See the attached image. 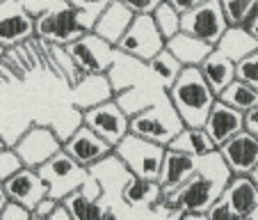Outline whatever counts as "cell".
<instances>
[{"label": "cell", "instance_id": "cell-26", "mask_svg": "<svg viewBox=\"0 0 258 220\" xmlns=\"http://www.w3.org/2000/svg\"><path fill=\"white\" fill-rule=\"evenodd\" d=\"M169 149H176V152H183V154H190V156H206V154L215 152V145L213 140L208 138V133L204 128H197V126H183L169 142H167Z\"/></svg>", "mask_w": 258, "mask_h": 220}, {"label": "cell", "instance_id": "cell-9", "mask_svg": "<svg viewBox=\"0 0 258 220\" xmlns=\"http://www.w3.org/2000/svg\"><path fill=\"white\" fill-rule=\"evenodd\" d=\"M128 122H131V115L123 110L117 97L83 110V124L92 128L96 136H101L110 147H114L128 133Z\"/></svg>", "mask_w": 258, "mask_h": 220}, {"label": "cell", "instance_id": "cell-14", "mask_svg": "<svg viewBox=\"0 0 258 220\" xmlns=\"http://www.w3.org/2000/svg\"><path fill=\"white\" fill-rule=\"evenodd\" d=\"M34 37V19L16 3L3 0L0 3V46H16Z\"/></svg>", "mask_w": 258, "mask_h": 220}, {"label": "cell", "instance_id": "cell-41", "mask_svg": "<svg viewBox=\"0 0 258 220\" xmlns=\"http://www.w3.org/2000/svg\"><path fill=\"white\" fill-rule=\"evenodd\" d=\"M46 220H73V215L69 213V209L62 204V202H59V204L55 206V211H53V213H50Z\"/></svg>", "mask_w": 258, "mask_h": 220}, {"label": "cell", "instance_id": "cell-11", "mask_svg": "<svg viewBox=\"0 0 258 220\" xmlns=\"http://www.w3.org/2000/svg\"><path fill=\"white\" fill-rule=\"evenodd\" d=\"M12 147L25 167H39L41 163H46L62 149V138L50 126L32 124Z\"/></svg>", "mask_w": 258, "mask_h": 220}, {"label": "cell", "instance_id": "cell-32", "mask_svg": "<svg viewBox=\"0 0 258 220\" xmlns=\"http://www.w3.org/2000/svg\"><path fill=\"white\" fill-rule=\"evenodd\" d=\"M235 78L249 83L253 90H258V49L249 53L247 58L235 62Z\"/></svg>", "mask_w": 258, "mask_h": 220}, {"label": "cell", "instance_id": "cell-20", "mask_svg": "<svg viewBox=\"0 0 258 220\" xmlns=\"http://www.w3.org/2000/svg\"><path fill=\"white\" fill-rule=\"evenodd\" d=\"M71 90H73V106L78 110H87V108L98 106L103 101H110V99H114V92H117L112 85V78L107 73L83 76Z\"/></svg>", "mask_w": 258, "mask_h": 220}, {"label": "cell", "instance_id": "cell-1", "mask_svg": "<svg viewBox=\"0 0 258 220\" xmlns=\"http://www.w3.org/2000/svg\"><path fill=\"white\" fill-rule=\"evenodd\" d=\"M231 177L233 174L226 167L224 158L215 149V152L201 156L197 170L176 191L162 195L158 206L178 211V213H206L222 197Z\"/></svg>", "mask_w": 258, "mask_h": 220}, {"label": "cell", "instance_id": "cell-4", "mask_svg": "<svg viewBox=\"0 0 258 220\" xmlns=\"http://www.w3.org/2000/svg\"><path fill=\"white\" fill-rule=\"evenodd\" d=\"M112 156L121 163V167L128 174L158 181L162 156H165V147L156 145V142H151V140H144V138L128 131L126 136L112 147Z\"/></svg>", "mask_w": 258, "mask_h": 220}, {"label": "cell", "instance_id": "cell-7", "mask_svg": "<svg viewBox=\"0 0 258 220\" xmlns=\"http://www.w3.org/2000/svg\"><path fill=\"white\" fill-rule=\"evenodd\" d=\"M71 58V62L76 64V69L80 71V76H89V73H107L112 69L114 58H117V49L112 44H107L105 39H101L98 34H94L92 30L83 32L76 41L64 46Z\"/></svg>", "mask_w": 258, "mask_h": 220}, {"label": "cell", "instance_id": "cell-21", "mask_svg": "<svg viewBox=\"0 0 258 220\" xmlns=\"http://www.w3.org/2000/svg\"><path fill=\"white\" fill-rule=\"evenodd\" d=\"M133 16L135 14H133L126 5H121L119 0H112V3L101 12L96 23L92 25V32L98 34L101 39H105L107 44L117 46L119 39L123 37V32L128 30V25H131Z\"/></svg>", "mask_w": 258, "mask_h": 220}, {"label": "cell", "instance_id": "cell-47", "mask_svg": "<svg viewBox=\"0 0 258 220\" xmlns=\"http://www.w3.org/2000/svg\"><path fill=\"white\" fill-rule=\"evenodd\" d=\"M244 220H258V206H256V209H253L251 213H249V215H247V218H244Z\"/></svg>", "mask_w": 258, "mask_h": 220}, {"label": "cell", "instance_id": "cell-31", "mask_svg": "<svg viewBox=\"0 0 258 220\" xmlns=\"http://www.w3.org/2000/svg\"><path fill=\"white\" fill-rule=\"evenodd\" d=\"M67 5L73 7L76 16H78V23L85 30H92V25L96 23V19L101 16V12L105 10L112 0H64Z\"/></svg>", "mask_w": 258, "mask_h": 220}, {"label": "cell", "instance_id": "cell-3", "mask_svg": "<svg viewBox=\"0 0 258 220\" xmlns=\"http://www.w3.org/2000/svg\"><path fill=\"white\" fill-rule=\"evenodd\" d=\"M185 124L180 122V117L176 115L167 94L160 97L158 101H153L151 106L135 110L131 115V122H128V131L131 133L144 138V140L156 142V145H162V147H167V142Z\"/></svg>", "mask_w": 258, "mask_h": 220}, {"label": "cell", "instance_id": "cell-34", "mask_svg": "<svg viewBox=\"0 0 258 220\" xmlns=\"http://www.w3.org/2000/svg\"><path fill=\"white\" fill-rule=\"evenodd\" d=\"M16 3H19V5L23 7L30 16H32V19H37L39 14H44V12L57 7L59 3H64V0H16Z\"/></svg>", "mask_w": 258, "mask_h": 220}, {"label": "cell", "instance_id": "cell-36", "mask_svg": "<svg viewBox=\"0 0 258 220\" xmlns=\"http://www.w3.org/2000/svg\"><path fill=\"white\" fill-rule=\"evenodd\" d=\"M121 5H126L133 14H151L162 0H119Z\"/></svg>", "mask_w": 258, "mask_h": 220}, {"label": "cell", "instance_id": "cell-16", "mask_svg": "<svg viewBox=\"0 0 258 220\" xmlns=\"http://www.w3.org/2000/svg\"><path fill=\"white\" fill-rule=\"evenodd\" d=\"M98 195H101V184L94 174H89V179L83 186L64 197L62 204L69 209L73 220H101L105 215L107 206L103 204Z\"/></svg>", "mask_w": 258, "mask_h": 220}, {"label": "cell", "instance_id": "cell-48", "mask_svg": "<svg viewBox=\"0 0 258 220\" xmlns=\"http://www.w3.org/2000/svg\"><path fill=\"white\" fill-rule=\"evenodd\" d=\"M3 55H5V46H0V60H3Z\"/></svg>", "mask_w": 258, "mask_h": 220}, {"label": "cell", "instance_id": "cell-38", "mask_svg": "<svg viewBox=\"0 0 258 220\" xmlns=\"http://www.w3.org/2000/svg\"><path fill=\"white\" fill-rule=\"evenodd\" d=\"M206 220H235V215L229 211V206L224 204L222 200H217L213 206H210L208 211L204 213Z\"/></svg>", "mask_w": 258, "mask_h": 220}, {"label": "cell", "instance_id": "cell-42", "mask_svg": "<svg viewBox=\"0 0 258 220\" xmlns=\"http://www.w3.org/2000/svg\"><path fill=\"white\" fill-rule=\"evenodd\" d=\"M247 30H249V32H251L253 37H256V39H258V14L253 16V21H251V23L247 25Z\"/></svg>", "mask_w": 258, "mask_h": 220}, {"label": "cell", "instance_id": "cell-37", "mask_svg": "<svg viewBox=\"0 0 258 220\" xmlns=\"http://www.w3.org/2000/svg\"><path fill=\"white\" fill-rule=\"evenodd\" d=\"M59 204V200H55V197H50V195H46V197H41L37 204H34V209H32V215L34 218H48L50 213L55 211V206Z\"/></svg>", "mask_w": 258, "mask_h": 220}, {"label": "cell", "instance_id": "cell-19", "mask_svg": "<svg viewBox=\"0 0 258 220\" xmlns=\"http://www.w3.org/2000/svg\"><path fill=\"white\" fill-rule=\"evenodd\" d=\"M199 165V158L190 156V154L176 152L165 147V156H162V165H160V174H158V184H160L162 193H171L192 174Z\"/></svg>", "mask_w": 258, "mask_h": 220}, {"label": "cell", "instance_id": "cell-10", "mask_svg": "<svg viewBox=\"0 0 258 220\" xmlns=\"http://www.w3.org/2000/svg\"><path fill=\"white\" fill-rule=\"evenodd\" d=\"M226 28H229V23L224 19L219 0H206L204 5L180 14V30L197 37V39L206 41V44H210L213 49L219 41V37L224 34Z\"/></svg>", "mask_w": 258, "mask_h": 220}, {"label": "cell", "instance_id": "cell-44", "mask_svg": "<svg viewBox=\"0 0 258 220\" xmlns=\"http://www.w3.org/2000/svg\"><path fill=\"white\" fill-rule=\"evenodd\" d=\"M249 179H251L253 184H256V188H258V163H256V165H253V170L249 172Z\"/></svg>", "mask_w": 258, "mask_h": 220}, {"label": "cell", "instance_id": "cell-8", "mask_svg": "<svg viewBox=\"0 0 258 220\" xmlns=\"http://www.w3.org/2000/svg\"><path fill=\"white\" fill-rule=\"evenodd\" d=\"M83 32H87V30L78 23V16H76L73 7L67 3H59L57 7L34 19V37L44 39L46 44L67 46L78 39Z\"/></svg>", "mask_w": 258, "mask_h": 220}, {"label": "cell", "instance_id": "cell-12", "mask_svg": "<svg viewBox=\"0 0 258 220\" xmlns=\"http://www.w3.org/2000/svg\"><path fill=\"white\" fill-rule=\"evenodd\" d=\"M62 152H67L78 165L94 170L105 158L112 156V147L107 145L101 136H96L89 126L80 124L78 128H73V133L67 140H62Z\"/></svg>", "mask_w": 258, "mask_h": 220}, {"label": "cell", "instance_id": "cell-43", "mask_svg": "<svg viewBox=\"0 0 258 220\" xmlns=\"http://www.w3.org/2000/svg\"><path fill=\"white\" fill-rule=\"evenodd\" d=\"M7 202H10L7 200V193H5V188H3V184H0V211H3V206H5Z\"/></svg>", "mask_w": 258, "mask_h": 220}, {"label": "cell", "instance_id": "cell-24", "mask_svg": "<svg viewBox=\"0 0 258 220\" xmlns=\"http://www.w3.org/2000/svg\"><path fill=\"white\" fill-rule=\"evenodd\" d=\"M162 188L158 181L153 179H142V177H128V181L123 184L121 191V200L128 206H149V209H156L158 202L162 200Z\"/></svg>", "mask_w": 258, "mask_h": 220}, {"label": "cell", "instance_id": "cell-6", "mask_svg": "<svg viewBox=\"0 0 258 220\" xmlns=\"http://www.w3.org/2000/svg\"><path fill=\"white\" fill-rule=\"evenodd\" d=\"M119 55L133 58L137 62L146 64L158 51L165 49V39L158 32L156 21L151 14H135L128 25V30L123 32V37L119 39V44L114 46Z\"/></svg>", "mask_w": 258, "mask_h": 220}, {"label": "cell", "instance_id": "cell-25", "mask_svg": "<svg viewBox=\"0 0 258 220\" xmlns=\"http://www.w3.org/2000/svg\"><path fill=\"white\" fill-rule=\"evenodd\" d=\"M215 49L222 55H226L229 60L238 62V60L247 58L249 53L258 49V39L249 32L247 28H235V25H229L224 30V34L219 37V41L215 44Z\"/></svg>", "mask_w": 258, "mask_h": 220}, {"label": "cell", "instance_id": "cell-23", "mask_svg": "<svg viewBox=\"0 0 258 220\" xmlns=\"http://www.w3.org/2000/svg\"><path fill=\"white\" fill-rule=\"evenodd\" d=\"M199 71L206 78V83L210 85V90L215 92V97H217L235 78V62L229 60L226 55H222L217 49H213L204 58V62L199 64Z\"/></svg>", "mask_w": 258, "mask_h": 220}, {"label": "cell", "instance_id": "cell-33", "mask_svg": "<svg viewBox=\"0 0 258 220\" xmlns=\"http://www.w3.org/2000/svg\"><path fill=\"white\" fill-rule=\"evenodd\" d=\"M21 167H25V165L21 163L19 154L14 152V147L3 149V152H0V184H3V181H7L12 174H16Z\"/></svg>", "mask_w": 258, "mask_h": 220}, {"label": "cell", "instance_id": "cell-46", "mask_svg": "<svg viewBox=\"0 0 258 220\" xmlns=\"http://www.w3.org/2000/svg\"><path fill=\"white\" fill-rule=\"evenodd\" d=\"M7 147H10V142H7V140H5V136L0 133V152H3V149H7Z\"/></svg>", "mask_w": 258, "mask_h": 220}, {"label": "cell", "instance_id": "cell-2", "mask_svg": "<svg viewBox=\"0 0 258 220\" xmlns=\"http://www.w3.org/2000/svg\"><path fill=\"white\" fill-rule=\"evenodd\" d=\"M167 99L171 101L176 115L185 126H204L213 103L217 101L215 92L206 78L201 76L199 67H183L178 78L167 87Z\"/></svg>", "mask_w": 258, "mask_h": 220}, {"label": "cell", "instance_id": "cell-18", "mask_svg": "<svg viewBox=\"0 0 258 220\" xmlns=\"http://www.w3.org/2000/svg\"><path fill=\"white\" fill-rule=\"evenodd\" d=\"M219 200L229 206L235 220H244L258 206V188L249 179V174H233Z\"/></svg>", "mask_w": 258, "mask_h": 220}, {"label": "cell", "instance_id": "cell-39", "mask_svg": "<svg viewBox=\"0 0 258 220\" xmlns=\"http://www.w3.org/2000/svg\"><path fill=\"white\" fill-rule=\"evenodd\" d=\"M244 131H249L251 136L258 138V103L244 113Z\"/></svg>", "mask_w": 258, "mask_h": 220}, {"label": "cell", "instance_id": "cell-28", "mask_svg": "<svg viewBox=\"0 0 258 220\" xmlns=\"http://www.w3.org/2000/svg\"><path fill=\"white\" fill-rule=\"evenodd\" d=\"M144 67H146V71L151 73L153 78H156L158 83L167 90L176 78H178V73H180V69H183V64H180L167 49H162V51H158V53L144 64Z\"/></svg>", "mask_w": 258, "mask_h": 220}, {"label": "cell", "instance_id": "cell-45", "mask_svg": "<svg viewBox=\"0 0 258 220\" xmlns=\"http://www.w3.org/2000/svg\"><path fill=\"white\" fill-rule=\"evenodd\" d=\"M101 220H119V218H117V213H114L112 209H107V211H105V215H103Z\"/></svg>", "mask_w": 258, "mask_h": 220}, {"label": "cell", "instance_id": "cell-35", "mask_svg": "<svg viewBox=\"0 0 258 220\" xmlns=\"http://www.w3.org/2000/svg\"><path fill=\"white\" fill-rule=\"evenodd\" d=\"M30 218H32V211L16 204V202H7L3 206V211H0V220H30Z\"/></svg>", "mask_w": 258, "mask_h": 220}, {"label": "cell", "instance_id": "cell-5", "mask_svg": "<svg viewBox=\"0 0 258 220\" xmlns=\"http://www.w3.org/2000/svg\"><path fill=\"white\" fill-rule=\"evenodd\" d=\"M37 174L44 179L46 188H48V195L55 200L62 202L69 193H73L76 188H80L85 181L89 179L92 170L78 165L67 152L59 149L55 156H50L46 163H41L39 167H34Z\"/></svg>", "mask_w": 258, "mask_h": 220}, {"label": "cell", "instance_id": "cell-30", "mask_svg": "<svg viewBox=\"0 0 258 220\" xmlns=\"http://www.w3.org/2000/svg\"><path fill=\"white\" fill-rule=\"evenodd\" d=\"M153 21H156L158 32L162 34V39H171L176 32H180V12L176 7H171L167 0H162L160 5L151 12Z\"/></svg>", "mask_w": 258, "mask_h": 220}, {"label": "cell", "instance_id": "cell-49", "mask_svg": "<svg viewBox=\"0 0 258 220\" xmlns=\"http://www.w3.org/2000/svg\"><path fill=\"white\" fill-rule=\"evenodd\" d=\"M30 220H44V218H34V215H32V218H30Z\"/></svg>", "mask_w": 258, "mask_h": 220}, {"label": "cell", "instance_id": "cell-13", "mask_svg": "<svg viewBox=\"0 0 258 220\" xmlns=\"http://www.w3.org/2000/svg\"><path fill=\"white\" fill-rule=\"evenodd\" d=\"M219 156L224 158L231 174H249L258 163V138L249 131H238L233 138L217 147Z\"/></svg>", "mask_w": 258, "mask_h": 220}, {"label": "cell", "instance_id": "cell-29", "mask_svg": "<svg viewBox=\"0 0 258 220\" xmlns=\"http://www.w3.org/2000/svg\"><path fill=\"white\" fill-rule=\"evenodd\" d=\"M224 19L229 25L247 28L258 14V0H219Z\"/></svg>", "mask_w": 258, "mask_h": 220}, {"label": "cell", "instance_id": "cell-50", "mask_svg": "<svg viewBox=\"0 0 258 220\" xmlns=\"http://www.w3.org/2000/svg\"><path fill=\"white\" fill-rule=\"evenodd\" d=\"M0 3H3V0H0Z\"/></svg>", "mask_w": 258, "mask_h": 220}, {"label": "cell", "instance_id": "cell-27", "mask_svg": "<svg viewBox=\"0 0 258 220\" xmlns=\"http://www.w3.org/2000/svg\"><path fill=\"white\" fill-rule=\"evenodd\" d=\"M217 99L224 101L226 106L240 110V113H247L249 108H253L258 103V90H253L251 85L244 83V80L233 78L222 92L217 94Z\"/></svg>", "mask_w": 258, "mask_h": 220}, {"label": "cell", "instance_id": "cell-15", "mask_svg": "<svg viewBox=\"0 0 258 220\" xmlns=\"http://www.w3.org/2000/svg\"><path fill=\"white\" fill-rule=\"evenodd\" d=\"M3 188L7 193V200L16 202V204L25 206L30 211L34 209V204L41 197L48 195V188H46L44 179L37 174L34 167H21L16 174H12L7 181H3Z\"/></svg>", "mask_w": 258, "mask_h": 220}, {"label": "cell", "instance_id": "cell-17", "mask_svg": "<svg viewBox=\"0 0 258 220\" xmlns=\"http://www.w3.org/2000/svg\"><path fill=\"white\" fill-rule=\"evenodd\" d=\"M201 128L208 133V138L213 140L215 149H217L222 142H226L229 138H233L235 133L244 128V113H240V110L226 106L224 101L217 99L213 103V108H210V113Z\"/></svg>", "mask_w": 258, "mask_h": 220}, {"label": "cell", "instance_id": "cell-22", "mask_svg": "<svg viewBox=\"0 0 258 220\" xmlns=\"http://www.w3.org/2000/svg\"><path fill=\"white\" fill-rule=\"evenodd\" d=\"M165 49L169 51L183 67H199V64L204 62L206 55L213 51V46L180 30V32H176L171 39L165 41Z\"/></svg>", "mask_w": 258, "mask_h": 220}, {"label": "cell", "instance_id": "cell-40", "mask_svg": "<svg viewBox=\"0 0 258 220\" xmlns=\"http://www.w3.org/2000/svg\"><path fill=\"white\" fill-rule=\"evenodd\" d=\"M167 3H169L171 7H176L180 14H185V12H190V10H195V7L204 5L206 0H167Z\"/></svg>", "mask_w": 258, "mask_h": 220}]
</instances>
